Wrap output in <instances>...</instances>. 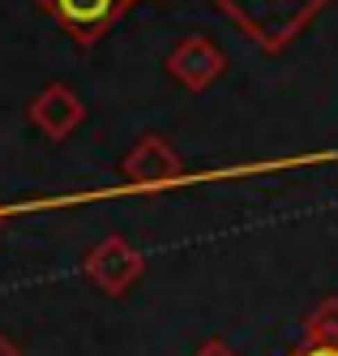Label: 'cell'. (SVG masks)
Segmentation results:
<instances>
[{"label":"cell","mask_w":338,"mask_h":356,"mask_svg":"<svg viewBox=\"0 0 338 356\" xmlns=\"http://www.w3.org/2000/svg\"><path fill=\"white\" fill-rule=\"evenodd\" d=\"M193 356H236V352H231V348H227L223 339H210V343H201V348H197Z\"/></svg>","instance_id":"ba28073f"},{"label":"cell","mask_w":338,"mask_h":356,"mask_svg":"<svg viewBox=\"0 0 338 356\" xmlns=\"http://www.w3.org/2000/svg\"><path fill=\"white\" fill-rule=\"evenodd\" d=\"M39 5L56 17L77 43H94L120 17L124 0H39Z\"/></svg>","instance_id":"8992f818"},{"label":"cell","mask_w":338,"mask_h":356,"mask_svg":"<svg viewBox=\"0 0 338 356\" xmlns=\"http://www.w3.org/2000/svg\"><path fill=\"white\" fill-rule=\"evenodd\" d=\"M300 356H338V348H308V352H300Z\"/></svg>","instance_id":"30bf717a"},{"label":"cell","mask_w":338,"mask_h":356,"mask_svg":"<svg viewBox=\"0 0 338 356\" xmlns=\"http://www.w3.org/2000/svg\"><path fill=\"white\" fill-rule=\"evenodd\" d=\"M223 69H227V56L219 52V43L205 39V35H189L185 43H176V52L167 56L171 82H180L185 90H205V86H214V82L223 78Z\"/></svg>","instance_id":"277c9868"},{"label":"cell","mask_w":338,"mask_h":356,"mask_svg":"<svg viewBox=\"0 0 338 356\" xmlns=\"http://www.w3.org/2000/svg\"><path fill=\"white\" fill-rule=\"evenodd\" d=\"M338 159L334 150L321 155H296V159H270V163H244V168H219V172H189L180 163L176 146L159 134H142L133 142V150L124 155L120 172L124 185L116 189H94V193H73V197H43V202H17V207H0L9 215H31V211H51V207H82V202H99V197H124V193H163V189H180V185H201V181H236V176H266V172H287L300 163H330Z\"/></svg>","instance_id":"6da1fadb"},{"label":"cell","mask_w":338,"mask_h":356,"mask_svg":"<svg viewBox=\"0 0 338 356\" xmlns=\"http://www.w3.org/2000/svg\"><path fill=\"white\" fill-rule=\"evenodd\" d=\"M308 348H338V296H326L304 322Z\"/></svg>","instance_id":"52a82bcc"},{"label":"cell","mask_w":338,"mask_h":356,"mask_svg":"<svg viewBox=\"0 0 338 356\" xmlns=\"http://www.w3.org/2000/svg\"><path fill=\"white\" fill-rule=\"evenodd\" d=\"M219 5L231 13V22H240L266 52H278L326 0H219Z\"/></svg>","instance_id":"7a4b0ae2"},{"label":"cell","mask_w":338,"mask_h":356,"mask_svg":"<svg viewBox=\"0 0 338 356\" xmlns=\"http://www.w3.org/2000/svg\"><path fill=\"white\" fill-rule=\"evenodd\" d=\"M82 120H86V104L65 82H51L31 99V124L39 134H47L51 142H65Z\"/></svg>","instance_id":"5b68a950"},{"label":"cell","mask_w":338,"mask_h":356,"mask_svg":"<svg viewBox=\"0 0 338 356\" xmlns=\"http://www.w3.org/2000/svg\"><path fill=\"white\" fill-rule=\"evenodd\" d=\"M0 356H26V352H22L13 339H5V335H0Z\"/></svg>","instance_id":"9c48e42d"},{"label":"cell","mask_w":338,"mask_h":356,"mask_svg":"<svg viewBox=\"0 0 338 356\" xmlns=\"http://www.w3.org/2000/svg\"><path fill=\"white\" fill-rule=\"evenodd\" d=\"M0 223H5V211H0Z\"/></svg>","instance_id":"8fae6325"},{"label":"cell","mask_w":338,"mask_h":356,"mask_svg":"<svg viewBox=\"0 0 338 356\" xmlns=\"http://www.w3.org/2000/svg\"><path fill=\"white\" fill-rule=\"evenodd\" d=\"M142 270H146V258H142V253L128 245L124 236L99 241V245L86 253V262H82V275L90 279L103 296H124V292L142 279Z\"/></svg>","instance_id":"3957f363"}]
</instances>
